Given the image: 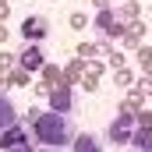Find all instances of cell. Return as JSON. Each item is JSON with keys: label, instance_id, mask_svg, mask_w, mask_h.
Returning a JSON list of instances; mask_svg holds the SVG:
<instances>
[{"label": "cell", "instance_id": "cell-19", "mask_svg": "<svg viewBox=\"0 0 152 152\" xmlns=\"http://www.w3.org/2000/svg\"><path fill=\"white\" fill-rule=\"evenodd\" d=\"M113 81H117V85H131L134 78H131V71H124V67H117V75H113Z\"/></svg>", "mask_w": 152, "mask_h": 152}, {"label": "cell", "instance_id": "cell-24", "mask_svg": "<svg viewBox=\"0 0 152 152\" xmlns=\"http://www.w3.org/2000/svg\"><path fill=\"white\" fill-rule=\"evenodd\" d=\"M7 14H11V4H7V0H0V21H4Z\"/></svg>", "mask_w": 152, "mask_h": 152}, {"label": "cell", "instance_id": "cell-11", "mask_svg": "<svg viewBox=\"0 0 152 152\" xmlns=\"http://www.w3.org/2000/svg\"><path fill=\"white\" fill-rule=\"evenodd\" d=\"M117 21H120V25H131V21H138V0H127L124 7H117Z\"/></svg>", "mask_w": 152, "mask_h": 152}, {"label": "cell", "instance_id": "cell-14", "mask_svg": "<svg viewBox=\"0 0 152 152\" xmlns=\"http://www.w3.org/2000/svg\"><path fill=\"white\" fill-rule=\"evenodd\" d=\"M81 78H85V60H75V64L64 71V81H67V85H75V81H81Z\"/></svg>", "mask_w": 152, "mask_h": 152}, {"label": "cell", "instance_id": "cell-7", "mask_svg": "<svg viewBox=\"0 0 152 152\" xmlns=\"http://www.w3.org/2000/svg\"><path fill=\"white\" fill-rule=\"evenodd\" d=\"M131 145L138 152H152V127H142V124H138L134 134H131Z\"/></svg>", "mask_w": 152, "mask_h": 152}, {"label": "cell", "instance_id": "cell-26", "mask_svg": "<svg viewBox=\"0 0 152 152\" xmlns=\"http://www.w3.org/2000/svg\"><path fill=\"white\" fill-rule=\"evenodd\" d=\"M92 4H96V7H99V11H103V7H110V4H113V0H92Z\"/></svg>", "mask_w": 152, "mask_h": 152}, {"label": "cell", "instance_id": "cell-9", "mask_svg": "<svg viewBox=\"0 0 152 152\" xmlns=\"http://www.w3.org/2000/svg\"><path fill=\"white\" fill-rule=\"evenodd\" d=\"M14 124H18V117H14L11 99H7V96H0V131H7V127H14Z\"/></svg>", "mask_w": 152, "mask_h": 152}, {"label": "cell", "instance_id": "cell-16", "mask_svg": "<svg viewBox=\"0 0 152 152\" xmlns=\"http://www.w3.org/2000/svg\"><path fill=\"white\" fill-rule=\"evenodd\" d=\"M103 71H106V64H103V60H88V64H85V75H103Z\"/></svg>", "mask_w": 152, "mask_h": 152}, {"label": "cell", "instance_id": "cell-15", "mask_svg": "<svg viewBox=\"0 0 152 152\" xmlns=\"http://www.w3.org/2000/svg\"><path fill=\"white\" fill-rule=\"evenodd\" d=\"M28 75H32V71H25V67L18 64V67L11 71V78H7V85H28Z\"/></svg>", "mask_w": 152, "mask_h": 152}, {"label": "cell", "instance_id": "cell-17", "mask_svg": "<svg viewBox=\"0 0 152 152\" xmlns=\"http://www.w3.org/2000/svg\"><path fill=\"white\" fill-rule=\"evenodd\" d=\"M14 64H18V57H14V53H4V50H0V67H4V71H11Z\"/></svg>", "mask_w": 152, "mask_h": 152}, {"label": "cell", "instance_id": "cell-22", "mask_svg": "<svg viewBox=\"0 0 152 152\" xmlns=\"http://www.w3.org/2000/svg\"><path fill=\"white\" fill-rule=\"evenodd\" d=\"M134 120H138V124H142V127H152V113H149V110H142V113L134 117Z\"/></svg>", "mask_w": 152, "mask_h": 152}, {"label": "cell", "instance_id": "cell-5", "mask_svg": "<svg viewBox=\"0 0 152 152\" xmlns=\"http://www.w3.org/2000/svg\"><path fill=\"white\" fill-rule=\"evenodd\" d=\"M0 145H4V149H18V145H28V134H25V127H21V124H14V127L0 131Z\"/></svg>", "mask_w": 152, "mask_h": 152}, {"label": "cell", "instance_id": "cell-10", "mask_svg": "<svg viewBox=\"0 0 152 152\" xmlns=\"http://www.w3.org/2000/svg\"><path fill=\"white\" fill-rule=\"evenodd\" d=\"M142 36H145V21H131L127 25V32H124V46H142Z\"/></svg>", "mask_w": 152, "mask_h": 152}, {"label": "cell", "instance_id": "cell-13", "mask_svg": "<svg viewBox=\"0 0 152 152\" xmlns=\"http://www.w3.org/2000/svg\"><path fill=\"white\" fill-rule=\"evenodd\" d=\"M64 81V71L57 64H42V85H60Z\"/></svg>", "mask_w": 152, "mask_h": 152}, {"label": "cell", "instance_id": "cell-29", "mask_svg": "<svg viewBox=\"0 0 152 152\" xmlns=\"http://www.w3.org/2000/svg\"><path fill=\"white\" fill-rule=\"evenodd\" d=\"M42 152H60V149H42Z\"/></svg>", "mask_w": 152, "mask_h": 152}, {"label": "cell", "instance_id": "cell-8", "mask_svg": "<svg viewBox=\"0 0 152 152\" xmlns=\"http://www.w3.org/2000/svg\"><path fill=\"white\" fill-rule=\"evenodd\" d=\"M142 103H145V96L138 92V88H131V96L120 103V113H127V117H138L142 113Z\"/></svg>", "mask_w": 152, "mask_h": 152}, {"label": "cell", "instance_id": "cell-30", "mask_svg": "<svg viewBox=\"0 0 152 152\" xmlns=\"http://www.w3.org/2000/svg\"><path fill=\"white\" fill-rule=\"evenodd\" d=\"M131 152H138V149H131Z\"/></svg>", "mask_w": 152, "mask_h": 152}, {"label": "cell", "instance_id": "cell-6", "mask_svg": "<svg viewBox=\"0 0 152 152\" xmlns=\"http://www.w3.org/2000/svg\"><path fill=\"white\" fill-rule=\"evenodd\" d=\"M18 64L25 67V71H42V50L39 46H25V53H18Z\"/></svg>", "mask_w": 152, "mask_h": 152}, {"label": "cell", "instance_id": "cell-12", "mask_svg": "<svg viewBox=\"0 0 152 152\" xmlns=\"http://www.w3.org/2000/svg\"><path fill=\"white\" fill-rule=\"evenodd\" d=\"M75 152H99V138L96 134H78L75 138Z\"/></svg>", "mask_w": 152, "mask_h": 152}, {"label": "cell", "instance_id": "cell-23", "mask_svg": "<svg viewBox=\"0 0 152 152\" xmlns=\"http://www.w3.org/2000/svg\"><path fill=\"white\" fill-rule=\"evenodd\" d=\"M138 92L149 96V92H152V78H142V81H138Z\"/></svg>", "mask_w": 152, "mask_h": 152}, {"label": "cell", "instance_id": "cell-25", "mask_svg": "<svg viewBox=\"0 0 152 152\" xmlns=\"http://www.w3.org/2000/svg\"><path fill=\"white\" fill-rule=\"evenodd\" d=\"M11 36V32H7V25H4V21H0V46H4V39Z\"/></svg>", "mask_w": 152, "mask_h": 152}, {"label": "cell", "instance_id": "cell-21", "mask_svg": "<svg viewBox=\"0 0 152 152\" xmlns=\"http://www.w3.org/2000/svg\"><path fill=\"white\" fill-rule=\"evenodd\" d=\"M106 60H110L113 67H120V64H124V53H117V50H110V53H106Z\"/></svg>", "mask_w": 152, "mask_h": 152}, {"label": "cell", "instance_id": "cell-27", "mask_svg": "<svg viewBox=\"0 0 152 152\" xmlns=\"http://www.w3.org/2000/svg\"><path fill=\"white\" fill-rule=\"evenodd\" d=\"M7 78H11V71H4V67H0V85H7Z\"/></svg>", "mask_w": 152, "mask_h": 152}, {"label": "cell", "instance_id": "cell-28", "mask_svg": "<svg viewBox=\"0 0 152 152\" xmlns=\"http://www.w3.org/2000/svg\"><path fill=\"white\" fill-rule=\"evenodd\" d=\"M7 152H32L28 145H18V149H7Z\"/></svg>", "mask_w": 152, "mask_h": 152}, {"label": "cell", "instance_id": "cell-3", "mask_svg": "<svg viewBox=\"0 0 152 152\" xmlns=\"http://www.w3.org/2000/svg\"><path fill=\"white\" fill-rule=\"evenodd\" d=\"M134 127H138V120L127 113H120L110 124V142H117V145H131V134H134Z\"/></svg>", "mask_w": 152, "mask_h": 152}, {"label": "cell", "instance_id": "cell-20", "mask_svg": "<svg viewBox=\"0 0 152 152\" xmlns=\"http://www.w3.org/2000/svg\"><path fill=\"white\" fill-rule=\"evenodd\" d=\"M96 81H99L96 75H85V78H81V88H85V92H92V88H96Z\"/></svg>", "mask_w": 152, "mask_h": 152}, {"label": "cell", "instance_id": "cell-1", "mask_svg": "<svg viewBox=\"0 0 152 152\" xmlns=\"http://www.w3.org/2000/svg\"><path fill=\"white\" fill-rule=\"evenodd\" d=\"M39 145H64L71 138V127H67V113H42L32 127Z\"/></svg>", "mask_w": 152, "mask_h": 152}, {"label": "cell", "instance_id": "cell-2", "mask_svg": "<svg viewBox=\"0 0 152 152\" xmlns=\"http://www.w3.org/2000/svg\"><path fill=\"white\" fill-rule=\"evenodd\" d=\"M46 99H50V110H53V113H71V110H75V92H71V85H67V81L50 85Z\"/></svg>", "mask_w": 152, "mask_h": 152}, {"label": "cell", "instance_id": "cell-4", "mask_svg": "<svg viewBox=\"0 0 152 152\" xmlns=\"http://www.w3.org/2000/svg\"><path fill=\"white\" fill-rule=\"evenodd\" d=\"M46 32H50V25H46V18H39V14H28V18L21 21V36H25V42H39Z\"/></svg>", "mask_w": 152, "mask_h": 152}, {"label": "cell", "instance_id": "cell-18", "mask_svg": "<svg viewBox=\"0 0 152 152\" xmlns=\"http://www.w3.org/2000/svg\"><path fill=\"white\" fill-rule=\"evenodd\" d=\"M85 25H88V18H85L81 11H75V14H71V28H78V32H81Z\"/></svg>", "mask_w": 152, "mask_h": 152}]
</instances>
